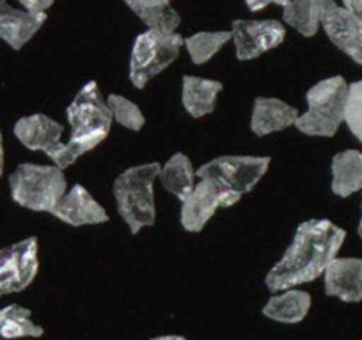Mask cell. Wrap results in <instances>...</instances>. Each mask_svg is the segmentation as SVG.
I'll list each match as a JSON object with an SVG mask.
<instances>
[{"label": "cell", "instance_id": "1f68e13d", "mask_svg": "<svg viewBox=\"0 0 362 340\" xmlns=\"http://www.w3.org/2000/svg\"><path fill=\"white\" fill-rule=\"evenodd\" d=\"M361 207H362V197H361ZM357 232H358V236H361V239H362V218H361V221H358Z\"/></svg>", "mask_w": 362, "mask_h": 340}, {"label": "cell", "instance_id": "f546056e", "mask_svg": "<svg viewBox=\"0 0 362 340\" xmlns=\"http://www.w3.org/2000/svg\"><path fill=\"white\" fill-rule=\"evenodd\" d=\"M4 174V140H2V131H0V176Z\"/></svg>", "mask_w": 362, "mask_h": 340}, {"label": "cell", "instance_id": "52a82bcc", "mask_svg": "<svg viewBox=\"0 0 362 340\" xmlns=\"http://www.w3.org/2000/svg\"><path fill=\"white\" fill-rule=\"evenodd\" d=\"M270 166L268 156H218L196 170L199 179L217 183L240 197L252 192Z\"/></svg>", "mask_w": 362, "mask_h": 340}, {"label": "cell", "instance_id": "ac0fdd59", "mask_svg": "<svg viewBox=\"0 0 362 340\" xmlns=\"http://www.w3.org/2000/svg\"><path fill=\"white\" fill-rule=\"evenodd\" d=\"M309 308H311V294L305 291L288 289L274 294L261 312L272 321L297 324L304 321L305 315L309 314Z\"/></svg>", "mask_w": 362, "mask_h": 340}, {"label": "cell", "instance_id": "ffe728a7", "mask_svg": "<svg viewBox=\"0 0 362 340\" xmlns=\"http://www.w3.org/2000/svg\"><path fill=\"white\" fill-rule=\"evenodd\" d=\"M330 188L334 195L343 199L362 190V152L348 149L334 156Z\"/></svg>", "mask_w": 362, "mask_h": 340}, {"label": "cell", "instance_id": "cb8c5ba5", "mask_svg": "<svg viewBox=\"0 0 362 340\" xmlns=\"http://www.w3.org/2000/svg\"><path fill=\"white\" fill-rule=\"evenodd\" d=\"M233 40L231 30H203L185 37V48L194 64H204L214 59L229 41Z\"/></svg>", "mask_w": 362, "mask_h": 340}, {"label": "cell", "instance_id": "277c9868", "mask_svg": "<svg viewBox=\"0 0 362 340\" xmlns=\"http://www.w3.org/2000/svg\"><path fill=\"white\" fill-rule=\"evenodd\" d=\"M13 200L25 210L50 213L68 192L64 170L55 165L20 163L9 176Z\"/></svg>", "mask_w": 362, "mask_h": 340}, {"label": "cell", "instance_id": "4316f807", "mask_svg": "<svg viewBox=\"0 0 362 340\" xmlns=\"http://www.w3.org/2000/svg\"><path fill=\"white\" fill-rule=\"evenodd\" d=\"M54 6V2L52 0H22L20 2V8L23 9V11H27L29 15H47L48 9Z\"/></svg>", "mask_w": 362, "mask_h": 340}, {"label": "cell", "instance_id": "7402d4cb", "mask_svg": "<svg viewBox=\"0 0 362 340\" xmlns=\"http://www.w3.org/2000/svg\"><path fill=\"white\" fill-rule=\"evenodd\" d=\"M43 335V326L33 321V312L29 308L16 303L0 308V336L4 340L40 339Z\"/></svg>", "mask_w": 362, "mask_h": 340}, {"label": "cell", "instance_id": "9a60e30c", "mask_svg": "<svg viewBox=\"0 0 362 340\" xmlns=\"http://www.w3.org/2000/svg\"><path fill=\"white\" fill-rule=\"evenodd\" d=\"M300 112L295 107L288 105L279 98L254 99L252 116H250V130L256 137H267L276 131H283L297 124Z\"/></svg>", "mask_w": 362, "mask_h": 340}, {"label": "cell", "instance_id": "5b68a950", "mask_svg": "<svg viewBox=\"0 0 362 340\" xmlns=\"http://www.w3.org/2000/svg\"><path fill=\"white\" fill-rule=\"evenodd\" d=\"M348 85L343 76H330L315 83L305 95L308 110L300 114L295 128L309 137H334L344 123Z\"/></svg>", "mask_w": 362, "mask_h": 340}, {"label": "cell", "instance_id": "2e32d148", "mask_svg": "<svg viewBox=\"0 0 362 340\" xmlns=\"http://www.w3.org/2000/svg\"><path fill=\"white\" fill-rule=\"evenodd\" d=\"M48 15H29L23 9L11 8L0 0V40L13 50H22L47 22Z\"/></svg>", "mask_w": 362, "mask_h": 340}, {"label": "cell", "instance_id": "484cf974", "mask_svg": "<svg viewBox=\"0 0 362 340\" xmlns=\"http://www.w3.org/2000/svg\"><path fill=\"white\" fill-rule=\"evenodd\" d=\"M344 123H346L351 135L362 144V80H357V82L348 85Z\"/></svg>", "mask_w": 362, "mask_h": 340}, {"label": "cell", "instance_id": "8992f818", "mask_svg": "<svg viewBox=\"0 0 362 340\" xmlns=\"http://www.w3.org/2000/svg\"><path fill=\"white\" fill-rule=\"evenodd\" d=\"M185 37L180 34L141 32L134 41L130 55V80L137 89H144L149 80L169 68L180 55Z\"/></svg>", "mask_w": 362, "mask_h": 340}, {"label": "cell", "instance_id": "7a4b0ae2", "mask_svg": "<svg viewBox=\"0 0 362 340\" xmlns=\"http://www.w3.org/2000/svg\"><path fill=\"white\" fill-rule=\"evenodd\" d=\"M66 117L71 128V135L68 144L62 145L61 152L54 159V165L61 170L68 169L80 156L105 142L114 123L112 114L95 80H89L76 92L73 102L66 109Z\"/></svg>", "mask_w": 362, "mask_h": 340}, {"label": "cell", "instance_id": "7c38bea8", "mask_svg": "<svg viewBox=\"0 0 362 340\" xmlns=\"http://www.w3.org/2000/svg\"><path fill=\"white\" fill-rule=\"evenodd\" d=\"M15 137L30 151H41L54 162L64 142L61 140L64 126L45 114L22 117L15 124Z\"/></svg>", "mask_w": 362, "mask_h": 340}, {"label": "cell", "instance_id": "83f0119b", "mask_svg": "<svg viewBox=\"0 0 362 340\" xmlns=\"http://www.w3.org/2000/svg\"><path fill=\"white\" fill-rule=\"evenodd\" d=\"M343 6L351 13V15L355 16V18H358L362 22V2L361 0H344Z\"/></svg>", "mask_w": 362, "mask_h": 340}, {"label": "cell", "instance_id": "ba28073f", "mask_svg": "<svg viewBox=\"0 0 362 340\" xmlns=\"http://www.w3.org/2000/svg\"><path fill=\"white\" fill-rule=\"evenodd\" d=\"M37 272L40 255L36 236L0 248V298L25 291L34 282Z\"/></svg>", "mask_w": 362, "mask_h": 340}, {"label": "cell", "instance_id": "30bf717a", "mask_svg": "<svg viewBox=\"0 0 362 340\" xmlns=\"http://www.w3.org/2000/svg\"><path fill=\"white\" fill-rule=\"evenodd\" d=\"M231 36L238 61H252L279 47L286 37V27L279 20H235Z\"/></svg>", "mask_w": 362, "mask_h": 340}, {"label": "cell", "instance_id": "9c48e42d", "mask_svg": "<svg viewBox=\"0 0 362 340\" xmlns=\"http://www.w3.org/2000/svg\"><path fill=\"white\" fill-rule=\"evenodd\" d=\"M240 199L242 197L238 193L229 192L218 186L217 183L199 179L189 197L181 202V227L187 232H201L214 218L217 210L235 206L240 202Z\"/></svg>", "mask_w": 362, "mask_h": 340}, {"label": "cell", "instance_id": "4fadbf2b", "mask_svg": "<svg viewBox=\"0 0 362 340\" xmlns=\"http://www.w3.org/2000/svg\"><path fill=\"white\" fill-rule=\"evenodd\" d=\"M55 218L71 227H83V225H100L109 221L105 207L90 195L82 185H73L66 192L61 202L52 211Z\"/></svg>", "mask_w": 362, "mask_h": 340}, {"label": "cell", "instance_id": "3957f363", "mask_svg": "<svg viewBox=\"0 0 362 340\" xmlns=\"http://www.w3.org/2000/svg\"><path fill=\"white\" fill-rule=\"evenodd\" d=\"M160 166L156 162L130 166L114 181L117 211L134 236L144 227L155 225V181L158 179Z\"/></svg>", "mask_w": 362, "mask_h": 340}, {"label": "cell", "instance_id": "e0dca14e", "mask_svg": "<svg viewBox=\"0 0 362 340\" xmlns=\"http://www.w3.org/2000/svg\"><path fill=\"white\" fill-rule=\"evenodd\" d=\"M222 92V83L218 80L199 78L185 75L181 82V103L190 117L201 119L215 110L217 96Z\"/></svg>", "mask_w": 362, "mask_h": 340}, {"label": "cell", "instance_id": "d4e9b609", "mask_svg": "<svg viewBox=\"0 0 362 340\" xmlns=\"http://www.w3.org/2000/svg\"><path fill=\"white\" fill-rule=\"evenodd\" d=\"M105 102L110 114H112V119L119 123L121 126L130 131H141L144 128V114L134 102H130V99L121 95H109Z\"/></svg>", "mask_w": 362, "mask_h": 340}, {"label": "cell", "instance_id": "6da1fadb", "mask_svg": "<svg viewBox=\"0 0 362 340\" xmlns=\"http://www.w3.org/2000/svg\"><path fill=\"white\" fill-rule=\"evenodd\" d=\"M346 232L330 220H308L297 227L283 257L267 273V289L277 294L315 282L337 257Z\"/></svg>", "mask_w": 362, "mask_h": 340}, {"label": "cell", "instance_id": "4dcf8cb0", "mask_svg": "<svg viewBox=\"0 0 362 340\" xmlns=\"http://www.w3.org/2000/svg\"><path fill=\"white\" fill-rule=\"evenodd\" d=\"M149 340H187V339L181 335H160V336H153V339Z\"/></svg>", "mask_w": 362, "mask_h": 340}, {"label": "cell", "instance_id": "8fae6325", "mask_svg": "<svg viewBox=\"0 0 362 340\" xmlns=\"http://www.w3.org/2000/svg\"><path fill=\"white\" fill-rule=\"evenodd\" d=\"M322 27L334 47L362 66V22L355 18L344 6L332 0H320Z\"/></svg>", "mask_w": 362, "mask_h": 340}, {"label": "cell", "instance_id": "44dd1931", "mask_svg": "<svg viewBox=\"0 0 362 340\" xmlns=\"http://www.w3.org/2000/svg\"><path fill=\"white\" fill-rule=\"evenodd\" d=\"M127 6L148 27V30H153V32L176 34L181 23V16L170 6V2H165V0H153V2L128 0Z\"/></svg>", "mask_w": 362, "mask_h": 340}, {"label": "cell", "instance_id": "5bb4252c", "mask_svg": "<svg viewBox=\"0 0 362 340\" xmlns=\"http://www.w3.org/2000/svg\"><path fill=\"white\" fill-rule=\"evenodd\" d=\"M327 296H336L346 303L362 300V259L336 257L323 273Z\"/></svg>", "mask_w": 362, "mask_h": 340}, {"label": "cell", "instance_id": "d6986e66", "mask_svg": "<svg viewBox=\"0 0 362 340\" xmlns=\"http://www.w3.org/2000/svg\"><path fill=\"white\" fill-rule=\"evenodd\" d=\"M196 169H194L192 162L187 154L183 152H176V154L170 156L162 166H160L158 172V181L163 188L169 193H173L174 197L180 199V202L189 197V193L192 192L194 186H196Z\"/></svg>", "mask_w": 362, "mask_h": 340}, {"label": "cell", "instance_id": "f1b7e54d", "mask_svg": "<svg viewBox=\"0 0 362 340\" xmlns=\"http://www.w3.org/2000/svg\"><path fill=\"white\" fill-rule=\"evenodd\" d=\"M274 2H247V9H250V11H259V9L268 8Z\"/></svg>", "mask_w": 362, "mask_h": 340}, {"label": "cell", "instance_id": "603a6c76", "mask_svg": "<svg viewBox=\"0 0 362 340\" xmlns=\"http://www.w3.org/2000/svg\"><path fill=\"white\" fill-rule=\"evenodd\" d=\"M283 8V22L300 32L304 37H313L322 27L320 0H295V2H276Z\"/></svg>", "mask_w": 362, "mask_h": 340}]
</instances>
